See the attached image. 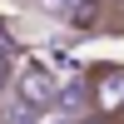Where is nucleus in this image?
<instances>
[{
	"label": "nucleus",
	"mask_w": 124,
	"mask_h": 124,
	"mask_svg": "<svg viewBox=\"0 0 124 124\" xmlns=\"http://www.w3.org/2000/svg\"><path fill=\"white\" fill-rule=\"evenodd\" d=\"M85 94H89V109L94 114L119 119L124 114V65H94L85 75Z\"/></svg>",
	"instance_id": "1"
},
{
	"label": "nucleus",
	"mask_w": 124,
	"mask_h": 124,
	"mask_svg": "<svg viewBox=\"0 0 124 124\" xmlns=\"http://www.w3.org/2000/svg\"><path fill=\"white\" fill-rule=\"evenodd\" d=\"M104 15H114V20H104V30H124V0L104 5Z\"/></svg>",
	"instance_id": "2"
},
{
	"label": "nucleus",
	"mask_w": 124,
	"mask_h": 124,
	"mask_svg": "<svg viewBox=\"0 0 124 124\" xmlns=\"http://www.w3.org/2000/svg\"><path fill=\"white\" fill-rule=\"evenodd\" d=\"M79 124H114L109 114H89V119H79Z\"/></svg>",
	"instance_id": "3"
}]
</instances>
